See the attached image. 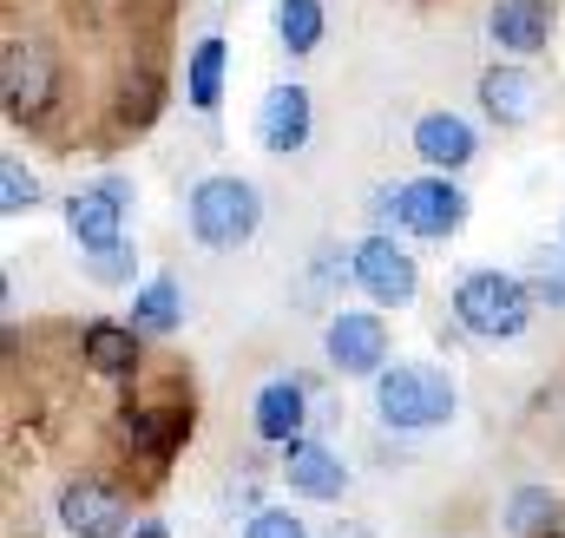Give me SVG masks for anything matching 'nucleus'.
Segmentation results:
<instances>
[{"label": "nucleus", "mask_w": 565, "mask_h": 538, "mask_svg": "<svg viewBox=\"0 0 565 538\" xmlns=\"http://www.w3.org/2000/svg\"><path fill=\"white\" fill-rule=\"evenodd\" d=\"M480 106H487L500 126H526V119L540 112V79H533L526 66H493V73L480 79Z\"/></svg>", "instance_id": "10"}, {"label": "nucleus", "mask_w": 565, "mask_h": 538, "mask_svg": "<svg viewBox=\"0 0 565 538\" xmlns=\"http://www.w3.org/2000/svg\"><path fill=\"white\" fill-rule=\"evenodd\" d=\"M93 269H99V276H126L132 263H126V257H93Z\"/></svg>", "instance_id": "25"}, {"label": "nucleus", "mask_w": 565, "mask_h": 538, "mask_svg": "<svg viewBox=\"0 0 565 538\" xmlns=\"http://www.w3.org/2000/svg\"><path fill=\"white\" fill-rule=\"evenodd\" d=\"M487 33H493L507 53H540V46H546V7H540V0H500L493 20H487Z\"/></svg>", "instance_id": "14"}, {"label": "nucleus", "mask_w": 565, "mask_h": 538, "mask_svg": "<svg viewBox=\"0 0 565 538\" xmlns=\"http://www.w3.org/2000/svg\"><path fill=\"white\" fill-rule=\"evenodd\" d=\"M60 526L73 538H119L126 532V499L99 480H73L60 493Z\"/></svg>", "instance_id": "5"}, {"label": "nucleus", "mask_w": 565, "mask_h": 538, "mask_svg": "<svg viewBox=\"0 0 565 538\" xmlns=\"http://www.w3.org/2000/svg\"><path fill=\"white\" fill-rule=\"evenodd\" d=\"M257 217H264V204H257V191H250L244 177H204V184L191 191V230H198V244H211V250L250 244V237H257Z\"/></svg>", "instance_id": "1"}, {"label": "nucleus", "mask_w": 565, "mask_h": 538, "mask_svg": "<svg viewBox=\"0 0 565 538\" xmlns=\"http://www.w3.org/2000/svg\"><path fill=\"white\" fill-rule=\"evenodd\" d=\"M126 433H132L139 446H151V453H164V440L178 433V420H171V413H132V420H126Z\"/></svg>", "instance_id": "23"}, {"label": "nucleus", "mask_w": 565, "mask_h": 538, "mask_svg": "<svg viewBox=\"0 0 565 538\" xmlns=\"http://www.w3.org/2000/svg\"><path fill=\"white\" fill-rule=\"evenodd\" d=\"M553 519H559V499H553L546 486H520V493H513V506H507V532H513V538L546 532Z\"/></svg>", "instance_id": "18"}, {"label": "nucleus", "mask_w": 565, "mask_h": 538, "mask_svg": "<svg viewBox=\"0 0 565 538\" xmlns=\"http://www.w3.org/2000/svg\"><path fill=\"white\" fill-rule=\"evenodd\" d=\"M217 93H224V40H198V53H191V106L211 112Z\"/></svg>", "instance_id": "19"}, {"label": "nucleus", "mask_w": 565, "mask_h": 538, "mask_svg": "<svg viewBox=\"0 0 565 538\" xmlns=\"http://www.w3.org/2000/svg\"><path fill=\"white\" fill-rule=\"evenodd\" d=\"M454 309H460V322L473 329V335H487V342H507V335H520L526 329V282H513V276H500V269H473V276H460V289H454Z\"/></svg>", "instance_id": "2"}, {"label": "nucleus", "mask_w": 565, "mask_h": 538, "mask_svg": "<svg viewBox=\"0 0 565 538\" xmlns=\"http://www.w3.org/2000/svg\"><path fill=\"white\" fill-rule=\"evenodd\" d=\"M296 427H302V381H270L257 395V433L296 446Z\"/></svg>", "instance_id": "15"}, {"label": "nucleus", "mask_w": 565, "mask_h": 538, "mask_svg": "<svg viewBox=\"0 0 565 538\" xmlns=\"http://www.w3.org/2000/svg\"><path fill=\"white\" fill-rule=\"evenodd\" d=\"M277 33L289 53H309L322 40V0H282L277 7Z\"/></svg>", "instance_id": "20"}, {"label": "nucleus", "mask_w": 565, "mask_h": 538, "mask_svg": "<svg viewBox=\"0 0 565 538\" xmlns=\"http://www.w3.org/2000/svg\"><path fill=\"white\" fill-rule=\"evenodd\" d=\"M282 466H289V486L309 493V499H342V486H349V480H342V460H335L329 446H309V440H296Z\"/></svg>", "instance_id": "12"}, {"label": "nucleus", "mask_w": 565, "mask_h": 538, "mask_svg": "<svg viewBox=\"0 0 565 538\" xmlns=\"http://www.w3.org/2000/svg\"><path fill=\"white\" fill-rule=\"evenodd\" d=\"M139 329H119V322H93L86 329V362L99 368V375H132V362H139V342H132Z\"/></svg>", "instance_id": "16"}, {"label": "nucleus", "mask_w": 565, "mask_h": 538, "mask_svg": "<svg viewBox=\"0 0 565 538\" xmlns=\"http://www.w3.org/2000/svg\"><path fill=\"white\" fill-rule=\"evenodd\" d=\"M395 217L415 230V237H447L460 224V191L447 177H415L395 191Z\"/></svg>", "instance_id": "6"}, {"label": "nucleus", "mask_w": 565, "mask_h": 538, "mask_svg": "<svg viewBox=\"0 0 565 538\" xmlns=\"http://www.w3.org/2000/svg\"><path fill=\"white\" fill-rule=\"evenodd\" d=\"M244 538H309V532H302V526H296L289 513H257V519H250V532H244Z\"/></svg>", "instance_id": "24"}, {"label": "nucleus", "mask_w": 565, "mask_h": 538, "mask_svg": "<svg viewBox=\"0 0 565 538\" xmlns=\"http://www.w3.org/2000/svg\"><path fill=\"white\" fill-rule=\"evenodd\" d=\"M139 538H164V526H139Z\"/></svg>", "instance_id": "26"}, {"label": "nucleus", "mask_w": 565, "mask_h": 538, "mask_svg": "<svg viewBox=\"0 0 565 538\" xmlns=\"http://www.w3.org/2000/svg\"><path fill=\"white\" fill-rule=\"evenodd\" d=\"M355 282L375 295V302H408L415 295V263H408V250H395L388 237H369L362 250H355Z\"/></svg>", "instance_id": "8"}, {"label": "nucleus", "mask_w": 565, "mask_h": 538, "mask_svg": "<svg viewBox=\"0 0 565 538\" xmlns=\"http://www.w3.org/2000/svg\"><path fill=\"white\" fill-rule=\"evenodd\" d=\"M33 197H40V184H33V171H26L20 158H7V164H0V204H7V211H26Z\"/></svg>", "instance_id": "22"}, {"label": "nucleus", "mask_w": 565, "mask_h": 538, "mask_svg": "<svg viewBox=\"0 0 565 538\" xmlns=\"http://www.w3.org/2000/svg\"><path fill=\"white\" fill-rule=\"evenodd\" d=\"M415 151H422L427 164H440V171H460L473 158V132L454 112H427L422 126H415Z\"/></svg>", "instance_id": "13"}, {"label": "nucleus", "mask_w": 565, "mask_h": 538, "mask_svg": "<svg viewBox=\"0 0 565 538\" xmlns=\"http://www.w3.org/2000/svg\"><path fill=\"white\" fill-rule=\"evenodd\" d=\"M178 315H184V289H178L171 276H151V282L139 289L132 329H139V335H164V329H178Z\"/></svg>", "instance_id": "17"}, {"label": "nucleus", "mask_w": 565, "mask_h": 538, "mask_svg": "<svg viewBox=\"0 0 565 538\" xmlns=\"http://www.w3.org/2000/svg\"><path fill=\"white\" fill-rule=\"evenodd\" d=\"M382 355H388V329L375 315H335L329 322V362L342 375H375Z\"/></svg>", "instance_id": "9"}, {"label": "nucleus", "mask_w": 565, "mask_h": 538, "mask_svg": "<svg viewBox=\"0 0 565 538\" xmlns=\"http://www.w3.org/2000/svg\"><path fill=\"white\" fill-rule=\"evenodd\" d=\"M126 204H132V191H126L119 177H106V184H93V191H79V197L66 204V230L79 237V250H93V257H119V230H126Z\"/></svg>", "instance_id": "4"}, {"label": "nucleus", "mask_w": 565, "mask_h": 538, "mask_svg": "<svg viewBox=\"0 0 565 538\" xmlns=\"http://www.w3.org/2000/svg\"><path fill=\"white\" fill-rule=\"evenodd\" d=\"M257 138H264L270 151H296V144L309 138V93H302V86L264 93V106H257Z\"/></svg>", "instance_id": "11"}, {"label": "nucleus", "mask_w": 565, "mask_h": 538, "mask_svg": "<svg viewBox=\"0 0 565 538\" xmlns=\"http://www.w3.org/2000/svg\"><path fill=\"white\" fill-rule=\"evenodd\" d=\"M526 276H533V289H540L546 302H565V250H533Z\"/></svg>", "instance_id": "21"}, {"label": "nucleus", "mask_w": 565, "mask_h": 538, "mask_svg": "<svg viewBox=\"0 0 565 538\" xmlns=\"http://www.w3.org/2000/svg\"><path fill=\"white\" fill-rule=\"evenodd\" d=\"M0 79H7V112H13V119H40V112L53 106V66H46V53L7 46Z\"/></svg>", "instance_id": "7"}, {"label": "nucleus", "mask_w": 565, "mask_h": 538, "mask_svg": "<svg viewBox=\"0 0 565 538\" xmlns=\"http://www.w3.org/2000/svg\"><path fill=\"white\" fill-rule=\"evenodd\" d=\"M375 413H382L388 427H402V433L440 427V420L454 413V381L434 375V368H388L382 388H375Z\"/></svg>", "instance_id": "3"}]
</instances>
